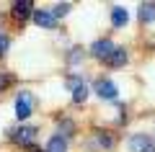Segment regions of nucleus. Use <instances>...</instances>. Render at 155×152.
Instances as JSON below:
<instances>
[{
    "instance_id": "obj_1",
    "label": "nucleus",
    "mask_w": 155,
    "mask_h": 152,
    "mask_svg": "<svg viewBox=\"0 0 155 152\" xmlns=\"http://www.w3.org/2000/svg\"><path fill=\"white\" fill-rule=\"evenodd\" d=\"M34 95H31V90H21L18 93V98H16V116L18 119H28V116L34 114Z\"/></svg>"
},
{
    "instance_id": "obj_2",
    "label": "nucleus",
    "mask_w": 155,
    "mask_h": 152,
    "mask_svg": "<svg viewBox=\"0 0 155 152\" xmlns=\"http://www.w3.org/2000/svg\"><path fill=\"white\" fill-rule=\"evenodd\" d=\"M129 150L132 152H155V142L145 134H132L129 137Z\"/></svg>"
},
{
    "instance_id": "obj_3",
    "label": "nucleus",
    "mask_w": 155,
    "mask_h": 152,
    "mask_svg": "<svg viewBox=\"0 0 155 152\" xmlns=\"http://www.w3.org/2000/svg\"><path fill=\"white\" fill-rule=\"evenodd\" d=\"M114 49H116V47L109 41V39H98V41H93V47H91V54L98 57V60H109Z\"/></svg>"
},
{
    "instance_id": "obj_4",
    "label": "nucleus",
    "mask_w": 155,
    "mask_h": 152,
    "mask_svg": "<svg viewBox=\"0 0 155 152\" xmlns=\"http://www.w3.org/2000/svg\"><path fill=\"white\" fill-rule=\"evenodd\" d=\"M93 90L98 93L101 98H106V101H114V98H116V85H114L111 80H104V77H101V80H96Z\"/></svg>"
},
{
    "instance_id": "obj_5",
    "label": "nucleus",
    "mask_w": 155,
    "mask_h": 152,
    "mask_svg": "<svg viewBox=\"0 0 155 152\" xmlns=\"http://www.w3.org/2000/svg\"><path fill=\"white\" fill-rule=\"evenodd\" d=\"M34 23L41 28H54L57 18L52 16V11H34Z\"/></svg>"
},
{
    "instance_id": "obj_6",
    "label": "nucleus",
    "mask_w": 155,
    "mask_h": 152,
    "mask_svg": "<svg viewBox=\"0 0 155 152\" xmlns=\"http://www.w3.org/2000/svg\"><path fill=\"white\" fill-rule=\"evenodd\" d=\"M36 126H21V129H16V134H13V139L21 142V144H31L34 137H36Z\"/></svg>"
},
{
    "instance_id": "obj_7",
    "label": "nucleus",
    "mask_w": 155,
    "mask_h": 152,
    "mask_svg": "<svg viewBox=\"0 0 155 152\" xmlns=\"http://www.w3.org/2000/svg\"><path fill=\"white\" fill-rule=\"evenodd\" d=\"M127 21H129L127 8L114 5V11H111V23H114V28H124V26H127Z\"/></svg>"
},
{
    "instance_id": "obj_8",
    "label": "nucleus",
    "mask_w": 155,
    "mask_h": 152,
    "mask_svg": "<svg viewBox=\"0 0 155 152\" xmlns=\"http://www.w3.org/2000/svg\"><path fill=\"white\" fill-rule=\"evenodd\" d=\"M47 152H67V139L62 134H54L47 142Z\"/></svg>"
},
{
    "instance_id": "obj_9",
    "label": "nucleus",
    "mask_w": 155,
    "mask_h": 152,
    "mask_svg": "<svg viewBox=\"0 0 155 152\" xmlns=\"http://www.w3.org/2000/svg\"><path fill=\"white\" fill-rule=\"evenodd\" d=\"M106 62H109V67H124V62H127V52H124V47H116Z\"/></svg>"
},
{
    "instance_id": "obj_10",
    "label": "nucleus",
    "mask_w": 155,
    "mask_h": 152,
    "mask_svg": "<svg viewBox=\"0 0 155 152\" xmlns=\"http://www.w3.org/2000/svg\"><path fill=\"white\" fill-rule=\"evenodd\" d=\"M28 13H31V0H18V3H13V16L16 18H26Z\"/></svg>"
},
{
    "instance_id": "obj_11",
    "label": "nucleus",
    "mask_w": 155,
    "mask_h": 152,
    "mask_svg": "<svg viewBox=\"0 0 155 152\" xmlns=\"http://www.w3.org/2000/svg\"><path fill=\"white\" fill-rule=\"evenodd\" d=\"M140 21L142 23L155 21V3H142V5H140Z\"/></svg>"
},
{
    "instance_id": "obj_12",
    "label": "nucleus",
    "mask_w": 155,
    "mask_h": 152,
    "mask_svg": "<svg viewBox=\"0 0 155 152\" xmlns=\"http://www.w3.org/2000/svg\"><path fill=\"white\" fill-rule=\"evenodd\" d=\"M85 98H88V85H85V82H78V85L72 88V101H75V103H83Z\"/></svg>"
},
{
    "instance_id": "obj_13",
    "label": "nucleus",
    "mask_w": 155,
    "mask_h": 152,
    "mask_svg": "<svg viewBox=\"0 0 155 152\" xmlns=\"http://www.w3.org/2000/svg\"><path fill=\"white\" fill-rule=\"evenodd\" d=\"M67 13H70V3H57L54 11H52V16H54V18H62V16H67Z\"/></svg>"
},
{
    "instance_id": "obj_14",
    "label": "nucleus",
    "mask_w": 155,
    "mask_h": 152,
    "mask_svg": "<svg viewBox=\"0 0 155 152\" xmlns=\"http://www.w3.org/2000/svg\"><path fill=\"white\" fill-rule=\"evenodd\" d=\"M96 142H98L104 150H111V147H114V139H111L109 134H98V137H96Z\"/></svg>"
},
{
    "instance_id": "obj_15",
    "label": "nucleus",
    "mask_w": 155,
    "mask_h": 152,
    "mask_svg": "<svg viewBox=\"0 0 155 152\" xmlns=\"http://www.w3.org/2000/svg\"><path fill=\"white\" fill-rule=\"evenodd\" d=\"M60 131H62V134H65V137H70V134H72V121H70V119L60 121Z\"/></svg>"
},
{
    "instance_id": "obj_16",
    "label": "nucleus",
    "mask_w": 155,
    "mask_h": 152,
    "mask_svg": "<svg viewBox=\"0 0 155 152\" xmlns=\"http://www.w3.org/2000/svg\"><path fill=\"white\" fill-rule=\"evenodd\" d=\"M11 82H13V77H11V75H5V72H0V93L5 90V88L11 85Z\"/></svg>"
},
{
    "instance_id": "obj_17",
    "label": "nucleus",
    "mask_w": 155,
    "mask_h": 152,
    "mask_svg": "<svg viewBox=\"0 0 155 152\" xmlns=\"http://www.w3.org/2000/svg\"><path fill=\"white\" fill-rule=\"evenodd\" d=\"M8 47H11V39H8L5 34H0V54H5Z\"/></svg>"
},
{
    "instance_id": "obj_18",
    "label": "nucleus",
    "mask_w": 155,
    "mask_h": 152,
    "mask_svg": "<svg viewBox=\"0 0 155 152\" xmlns=\"http://www.w3.org/2000/svg\"><path fill=\"white\" fill-rule=\"evenodd\" d=\"M80 57H83V52H80V49H75V52H70V62H72V65H75V62L80 60Z\"/></svg>"
},
{
    "instance_id": "obj_19",
    "label": "nucleus",
    "mask_w": 155,
    "mask_h": 152,
    "mask_svg": "<svg viewBox=\"0 0 155 152\" xmlns=\"http://www.w3.org/2000/svg\"><path fill=\"white\" fill-rule=\"evenodd\" d=\"M28 152H41L39 147H34V144H28Z\"/></svg>"
}]
</instances>
